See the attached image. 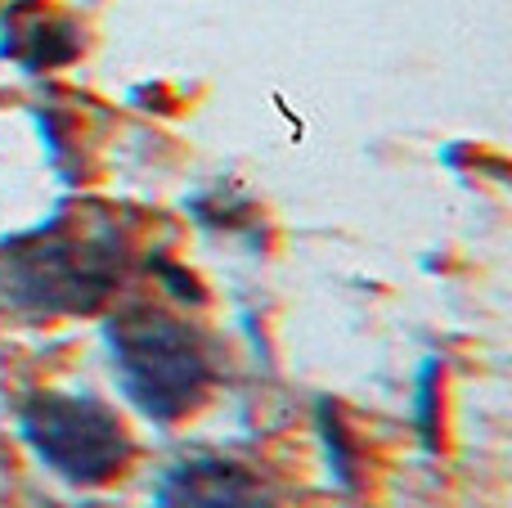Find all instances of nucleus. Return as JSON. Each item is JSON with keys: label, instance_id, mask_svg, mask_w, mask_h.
Segmentation results:
<instances>
[{"label": "nucleus", "instance_id": "1", "mask_svg": "<svg viewBox=\"0 0 512 508\" xmlns=\"http://www.w3.org/2000/svg\"><path fill=\"white\" fill-rule=\"evenodd\" d=\"M122 275V239L108 225L50 221L0 252V297L32 315H90Z\"/></svg>", "mask_w": 512, "mask_h": 508}, {"label": "nucleus", "instance_id": "2", "mask_svg": "<svg viewBox=\"0 0 512 508\" xmlns=\"http://www.w3.org/2000/svg\"><path fill=\"white\" fill-rule=\"evenodd\" d=\"M113 374L126 401L158 423H176L198 410L212 387L207 342L162 306H126L104 324Z\"/></svg>", "mask_w": 512, "mask_h": 508}, {"label": "nucleus", "instance_id": "3", "mask_svg": "<svg viewBox=\"0 0 512 508\" xmlns=\"http://www.w3.org/2000/svg\"><path fill=\"white\" fill-rule=\"evenodd\" d=\"M18 432L32 455L72 486H104L131 464L122 419L95 396L36 392L18 410Z\"/></svg>", "mask_w": 512, "mask_h": 508}, {"label": "nucleus", "instance_id": "4", "mask_svg": "<svg viewBox=\"0 0 512 508\" xmlns=\"http://www.w3.org/2000/svg\"><path fill=\"white\" fill-rule=\"evenodd\" d=\"M158 508H270V491L243 464L189 459L162 477Z\"/></svg>", "mask_w": 512, "mask_h": 508}, {"label": "nucleus", "instance_id": "5", "mask_svg": "<svg viewBox=\"0 0 512 508\" xmlns=\"http://www.w3.org/2000/svg\"><path fill=\"white\" fill-rule=\"evenodd\" d=\"M5 36H14V41H5L0 50L14 54L18 63H23L27 72H41V68H59V63H72L81 50L77 41V27L63 23V18H50V14H32V23H27V32H18V27L5 23Z\"/></svg>", "mask_w": 512, "mask_h": 508}, {"label": "nucleus", "instance_id": "6", "mask_svg": "<svg viewBox=\"0 0 512 508\" xmlns=\"http://www.w3.org/2000/svg\"><path fill=\"white\" fill-rule=\"evenodd\" d=\"M319 419H324V446H328V464L337 468V477H342L346 486H351V473H355V455H351V446H346V432H342V423L328 414V405L319 410Z\"/></svg>", "mask_w": 512, "mask_h": 508}]
</instances>
